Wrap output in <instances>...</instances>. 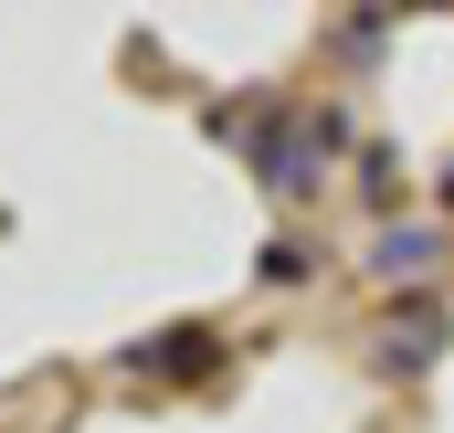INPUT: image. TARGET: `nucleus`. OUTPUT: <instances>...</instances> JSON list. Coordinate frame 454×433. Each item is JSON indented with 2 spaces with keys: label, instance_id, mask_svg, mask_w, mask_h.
Instances as JSON below:
<instances>
[{
  "label": "nucleus",
  "instance_id": "f257e3e1",
  "mask_svg": "<svg viewBox=\"0 0 454 433\" xmlns=\"http://www.w3.org/2000/svg\"><path fill=\"white\" fill-rule=\"evenodd\" d=\"M127 370L191 381V370H212V327H159V338H137V349H127Z\"/></svg>",
  "mask_w": 454,
  "mask_h": 433
},
{
  "label": "nucleus",
  "instance_id": "f03ea898",
  "mask_svg": "<svg viewBox=\"0 0 454 433\" xmlns=\"http://www.w3.org/2000/svg\"><path fill=\"white\" fill-rule=\"evenodd\" d=\"M434 338H444V318H412V327H391V338H380V370H423V359H434Z\"/></svg>",
  "mask_w": 454,
  "mask_h": 433
},
{
  "label": "nucleus",
  "instance_id": "7ed1b4c3",
  "mask_svg": "<svg viewBox=\"0 0 454 433\" xmlns=\"http://www.w3.org/2000/svg\"><path fill=\"white\" fill-rule=\"evenodd\" d=\"M423 264H434V232H423V222H412V232L391 222V232H380V275H423Z\"/></svg>",
  "mask_w": 454,
  "mask_h": 433
},
{
  "label": "nucleus",
  "instance_id": "20e7f679",
  "mask_svg": "<svg viewBox=\"0 0 454 433\" xmlns=\"http://www.w3.org/2000/svg\"><path fill=\"white\" fill-rule=\"evenodd\" d=\"M444 201H454V180H444Z\"/></svg>",
  "mask_w": 454,
  "mask_h": 433
}]
</instances>
